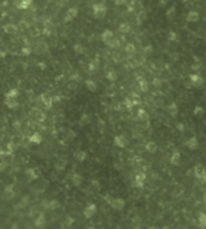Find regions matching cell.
<instances>
[{
    "mask_svg": "<svg viewBox=\"0 0 206 229\" xmlns=\"http://www.w3.org/2000/svg\"><path fill=\"white\" fill-rule=\"evenodd\" d=\"M194 176L203 184H206V169L203 165H195L194 167Z\"/></svg>",
    "mask_w": 206,
    "mask_h": 229,
    "instance_id": "obj_1",
    "label": "cell"
},
{
    "mask_svg": "<svg viewBox=\"0 0 206 229\" xmlns=\"http://www.w3.org/2000/svg\"><path fill=\"white\" fill-rule=\"evenodd\" d=\"M113 143H115L116 146L123 149V148H125L129 144V140H128L127 136H124V135H117V136L113 138Z\"/></svg>",
    "mask_w": 206,
    "mask_h": 229,
    "instance_id": "obj_2",
    "label": "cell"
},
{
    "mask_svg": "<svg viewBox=\"0 0 206 229\" xmlns=\"http://www.w3.org/2000/svg\"><path fill=\"white\" fill-rule=\"evenodd\" d=\"M109 204H110L112 208L115 209V210H123L125 206V201L123 198H112L110 201H109Z\"/></svg>",
    "mask_w": 206,
    "mask_h": 229,
    "instance_id": "obj_3",
    "label": "cell"
},
{
    "mask_svg": "<svg viewBox=\"0 0 206 229\" xmlns=\"http://www.w3.org/2000/svg\"><path fill=\"white\" fill-rule=\"evenodd\" d=\"M189 82H191L192 85L195 86V88H200V86L204 84V79H203V77H200V76L197 74V73H192V74H189Z\"/></svg>",
    "mask_w": 206,
    "mask_h": 229,
    "instance_id": "obj_4",
    "label": "cell"
},
{
    "mask_svg": "<svg viewBox=\"0 0 206 229\" xmlns=\"http://www.w3.org/2000/svg\"><path fill=\"white\" fill-rule=\"evenodd\" d=\"M184 145H186V148H187V149H189V150H192V151L197 150V149H198V146H199L198 138H197L195 136L191 137L189 139H187V142H186Z\"/></svg>",
    "mask_w": 206,
    "mask_h": 229,
    "instance_id": "obj_5",
    "label": "cell"
},
{
    "mask_svg": "<svg viewBox=\"0 0 206 229\" xmlns=\"http://www.w3.org/2000/svg\"><path fill=\"white\" fill-rule=\"evenodd\" d=\"M145 180H146V175L144 173H138L135 175V179H134V186L135 187H144L145 186Z\"/></svg>",
    "mask_w": 206,
    "mask_h": 229,
    "instance_id": "obj_6",
    "label": "cell"
},
{
    "mask_svg": "<svg viewBox=\"0 0 206 229\" xmlns=\"http://www.w3.org/2000/svg\"><path fill=\"white\" fill-rule=\"evenodd\" d=\"M181 158H182V156H181V152H178V151H174V152L171 154L170 158H169L170 165H178L180 163H181Z\"/></svg>",
    "mask_w": 206,
    "mask_h": 229,
    "instance_id": "obj_7",
    "label": "cell"
},
{
    "mask_svg": "<svg viewBox=\"0 0 206 229\" xmlns=\"http://www.w3.org/2000/svg\"><path fill=\"white\" fill-rule=\"evenodd\" d=\"M96 212V205L95 204H93V203H90V204H88L87 206H86V209H84V216L87 217V218H90V217H93V216L95 215Z\"/></svg>",
    "mask_w": 206,
    "mask_h": 229,
    "instance_id": "obj_8",
    "label": "cell"
},
{
    "mask_svg": "<svg viewBox=\"0 0 206 229\" xmlns=\"http://www.w3.org/2000/svg\"><path fill=\"white\" fill-rule=\"evenodd\" d=\"M93 10H94L95 17H98V18L104 17V14L106 12V7L104 6V5H101V4H96V5H94V6H93Z\"/></svg>",
    "mask_w": 206,
    "mask_h": 229,
    "instance_id": "obj_9",
    "label": "cell"
},
{
    "mask_svg": "<svg viewBox=\"0 0 206 229\" xmlns=\"http://www.w3.org/2000/svg\"><path fill=\"white\" fill-rule=\"evenodd\" d=\"M138 83H139V88H140V90L142 93H147L148 90H149V86H148V82L146 80L145 78H138Z\"/></svg>",
    "mask_w": 206,
    "mask_h": 229,
    "instance_id": "obj_10",
    "label": "cell"
},
{
    "mask_svg": "<svg viewBox=\"0 0 206 229\" xmlns=\"http://www.w3.org/2000/svg\"><path fill=\"white\" fill-rule=\"evenodd\" d=\"M145 149H146V151H148L149 154H154V152H157V150H158V145H157L155 142H153V140H149V142H147L146 145H145Z\"/></svg>",
    "mask_w": 206,
    "mask_h": 229,
    "instance_id": "obj_11",
    "label": "cell"
},
{
    "mask_svg": "<svg viewBox=\"0 0 206 229\" xmlns=\"http://www.w3.org/2000/svg\"><path fill=\"white\" fill-rule=\"evenodd\" d=\"M138 120H140V121H146L148 120V113L146 109H144V108H139L138 109Z\"/></svg>",
    "mask_w": 206,
    "mask_h": 229,
    "instance_id": "obj_12",
    "label": "cell"
},
{
    "mask_svg": "<svg viewBox=\"0 0 206 229\" xmlns=\"http://www.w3.org/2000/svg\"><path fill=\"white\" fill-rule=\"evenodd\" d=\"M166 110H168V113H169L171 116H176L178 114V107H177V104L175 102H171L169 106L166 107Z\"/></svg>",
    "mask_w": 206,
    "mask_h": 229,
    "instance_id": "obj_13",
    "label": "cell"
},
{
    "mask_svg": "<svg viewBox=\"0 0 206 229\" xmlns=\"http://www.w3.org/2000/svg\"><path fill=\"white\" fill-rule=\"evenodd\" d=\"M112 38H113V33H112L111 30L106 29L105 31H103V34H101V40H103V42H105V43L110 42Z\"/></svg>",
    "mask_w": 206,
    "mask_h": 229,
    "instance_id": "obj_14",
    "label": "cell"
},
{
    "mask_svg": "<svg viewBox=\"0 0 206 229\" xmlns=\"http://www.w3.org/2000/svg\"><path fill=\"white\" fill-rule=\"evenodd\" d=\"M193 114L195 115L197 118H203L204 114H205V108L203 107V106H200V104L195 106L194 109H193Z\"/></svg>",
    "mask_w": 206,
    "mask_h": 229,
    "instance_id": "obj_15",
    "label": "cell"
},
{
    "mask_svg": "<svg viewBox=\"0 0 206 229\" xmlns=\"http://www.w3.org/2000/svg\"><path fill=\"white\" fill-rule=\"evenodd\" d=\"M84 84H86V88L88 89L89 91H92V93L96 91V89H98V85H96V83L94 82V80H92V79H87Z\"/></svg>",
    "mask_w": 206,
    "mask_h": 229,
    "instance_id": "obj_16",
    "label": "cell"
},
{
    "mask_svg": "<svg viewBox=\"0 0 206 229\" xmlns=\"http://www.w3.org/2000/svg\"><path fill=\"white\" fill-rule=\"evenodd\" d=\"M5 104L10 109H15L18 106V101H17V99H5Z\"/></svg>",
    "mask_w": 206,
    "mask_h": 229,
    "instance_id": "obj_17",
    "label": "cell"
},
{
    "mask_svg": "<svg viewBox=\"0 0 206 229\" xmlns=\"http://www.w3.org/2000/svg\"><path fill=\"white\" fill-rule=\"evenodd\" d=\"M18 95H19L18 89H10L8 93L5 94V99H17Z\"/></svg>",
    "mask_w": 206,
    "mask_h": 229,
    "instance_id": "obj_18",
    "label": "cell"
},
{
    "mask_svg": "<svg viewBox=\"0 0 206 229\" xmlns=\"http://www.w3.org/2000/svg\"><path fill=\"white\" fill-rule=\"evenodd\" d=\"M71 181H73V184H74L75 186H80L82 184V181H83V178H82L79 173H75L74 175H73V178H71Z\"/></svg>",
    "mask_w": 206,
    "mask_h": 229,
    "instance_id": "obj_19",
    "label": "cell"
},
{
    "mask_svg": "<svg viewBox=\"0 0 206 229\" xmlns=\"http://www.w3.org/2000/svg\"><path fill=\"white\" fill-rule=\"evenodd\" d=\"M198 224L201 228H206V214L200 212L198 215Z\"/></svg>",
    "mask_w": 206,
    "mask_h": 229,
    "instance_id": "obj_20",
    "label": "cell"
},
{
    "mask_svg": "<svg viewBox=\"0 0 206 229\" xmlns=\"http://www.w3.org/2000/svg\"><path fill=\"white\" fill-rule=\"evenodd\" d=\"M90 120H92V119H90V116H89L88 114H86V113H84V114H82L81 116H80V125H81V126L89 125V124H90Z\"/></svg>",
    "mask_w": 206,
    "mask_h": 229,
    "instance_id": "obj_21",
    "label": "cell"
},
{
    "mask_svg": "<svg viewBox=\"0 0 206 229\" xmlns=\"http://www.w3.org/2000/svg\"><path fill=\"white\" fill-rule=\"evenodd\" d=\"M75 157H76V160H77L79 162H84V161L87 160V154H86V151L80 150V151H77V152H76Z\"/></svg>",
    "mask_w": 206,
    "mask_h": 229,
    "instance_id": "obj_22",
    "label": "cell"
},
{
    "mask_svg": "<svg viewBox=\"0 0 206 229\" xmlns=\"http://www.w3.org/2000/svg\"><path fill=\"white\" fill-rule=\"evenodd\" d=\"M76 16H77V10H76V8H70L65 16V21H68V22L73 21Z\"/></svg>",
    "mask_w": 206,
    "mask_h": 229,
    "instance_id": "obj_23",
    "label": "cell"
},
{
    "mask_svg": "<svg viewBox=\"0 0 206 229\" xmlns=\"http://www.w3.org/2000/svg\"><path fill=\"white\" fill-rule=\"evenodd\" d=\"M106 78H107L109 82H116V80L118 79L117 72L113 71V70H111V71H109L107 73H106Z\"/></svg>",
    "mask_w": 206,
    "mask_h": 229,
    "instance_id": "obj_24",
    "label": "cell"
},
{
    "mask_svg": "<svg viewBox=\"0 0 206 229\" xmlns=\"http://www.w3.org/2000/svg\"><path fill=\"white\" fill-rule=\"evenodd\" d=\"M27 175H28L31 180H35V179H37V176H39V170L35 169V168H29V169L27 170Z\"/></svg>",
    "mask_w": 206,
    "mask_h": 229,
    "instance_id": "obj_25",
    "label": "cell"
},
{
    "mask_svg": "<svg viewBox=\"0 0 206 229\" xmlns=\"http://www.w3.org/2000/svg\"><path fill=\"white\" fill-rule=\"evenodd\" d=\"M29 140L34 144H40L42 142V137H41V135H39V133H34L33 136H30Z\"/></svg>",
    "mask_w": 206,
    "mask_h": 229,
    "instance_id": "obj_26",
    "label": "cell"
},
{
    "mask_svg": "<svg viewBox=\"0 0 206 229\" xmlns=\"http://www.w3.org/2000/svg\"><path fill=\"white\" fill-rule=\"evenodd\" d=\"M187 21L188 22H197L199 21V13L198 12H195V11H192L188 13L187 16Z\"/></svg>",
    "mask_w": 206,
    "mask_h": 229,
    "instance_id": "obj_27",
    "label": "cell"
},
{
    "mask_svg": "<svg viewBox=\"0 0 206 229\" xmlns=\"http://www.w3.org/2000/svg\"><path fill=\"white\" fill-rule=\"evenodd\" d=\"M41 101L44 102V104L46 107H51L52 106V97L51 96H48V95H42L41 96Z\"/></svg>",
    "mask_w": 206,
    "mask_h": 229,
    "instance_id": "obj_28",
    "label": "cell"
},
{
    "mask_svg": "<svg viewBox=\"0 0 206 229\" xmlns=\"http://www.w3.org/2000/svg\"><path fill=\"white\" fill-rule=\"evenodd\" d=\"M124 50H125V53H128V54H133V53H135L136 48H135L134 43H127Z\"/></svg>",
    "mask_w": 206,
    "mask_h": 229,
    "instance_id": "obj_29",
    "label": "cell"
},
{
    "mask_svg": "<svg viewBox=\"0 0 206 229\" xmlns=\"http://www.w3.org/2000/svg\"><path fill=\"white\" fill-rule=\"evenodd\" d=\"M33 3V0H21V3L18 4V7L19 8H28V7L30 6V4Z\"/></svg>",
    "mask_w": 206,
    "mask_h": 229,
    "instance_id": "obj_30",
    "label": "cell"
},
{
    "mask_svg": "<svg viewBox=\"0 0 206 229\" xmlns=\"http://www.w3.org/2000/svg\"><path fill=\"white\" fill-rule=\"evenodd\" d=\"M106 44H107V46H110L111 48H117V47L121 46V42H119L118 40H116V38H112L110 42H107Z\"/></svg>",
    "mask_w": 206,
    "mask_h": 229,
    "instance_id": "obj_31",
    "label": "cell"
},
{
    "mask_svg": "<svg viewBox=\"0 0 206 229\" xmlns=\"http://www.w3.org/2000/svg\"><path fill=\"white\" fill-rule=\"evenodd\" d=\"M74 50L76 53H79V54H83L84 53V48H83V46H81V44H75Z\"/></svg>",
    "mask_w": 206,
    "mask_h": 229,
    "instance_id": "obj_32",
    "label": "cell"
},
{
    "mask_svg": "<svg viewBox=\"0 0 206 229\" xmlns=\"http://www.w3.org/2000/svg\"><path fill=\"white\" fill-rule=\"evenodd\" d=\"M5 33H8V34H15L16 33V28L14 27V25H6L5 27Z\"/></svg>",
    "mask_w": 206,
    "mask_h": 229,
    "instance_id": "obj_33",
    "label": "cell"
},
{
    "mask_svg": "<svg viewBox=\"0 0 206 229\" xmlns=\"http://www.w3.org/2000/svg\"><path fill=\"white\" fill-rule=\"evenodd\" d=\"M88 67H89V71H95L96 69H98V61H95V60H94V61H90V63H89V65H88Z\"/></svg>",
    "mask_w": 206,
    "mask_h": 229,
    "instance_id": "obj_34",
    "label": "cell"
},
{
    "mask_svg": "<svg viewBox=\"0 0 206 229\" xmlns=\"http://www.w3.org/2000/svg\"><path fill=\"white\" fill-rule=\"evenodd\" d=\"M200 66H201V61H200L199 59H197V58H194V65L192 66V69H193V70H199Z\"/></svg>",
    "mask_w": 206,
    "mask_h": 229,
    "instance_id": "obj_35",
    "label": "cell"
},
{
    "mask_svg": "<svg viewBox=\"0 0 206 229\" xmlns=\"http://www.w3.org/2000/svg\"><path fill=\"white\" fill-rule=\"evenodd\" d=\"M168 38H169L170 41H177L178 36H177L176 33H174V31H170L169 34H168Z\"/></svg>",
    "mask_w": 206,
    "mask_h": 229,
    "instance_id": "obj_36",
    "label": "cell"
},
{
    "mask_svg": "<svg viewBox=\"0 0 206 229\" xmlns=\"http://www.w3.org/2000/svg\"><path fill=\"white\" fill-rule=\"evenodd\" d=\"M152 85L155 86V88L162 86V79H159V78H157V77H155V78L152 80Z\"/></svg>",
    "mask_w": 206,
    "mask_h": 229,
    "instance_id": "obj_37",
    "label": "cell"
},
{
    "mask_svg": "<svg viewBox=\"0 0 206 229\" xmlns=\"http://www.w3.org/2000/svg\"><path fill=\"white\" fill-rule=\"evenodd\" d=\"M119 30H121L122 33H124V34H127V33H129V30H130V28H129V25H128V24H122V25L119 27Z\"/></svg>",
    "mask_w": 206,
    "mask_h": 229,
    "instance_id": "obj_38",
    "label": "cell"
},
{
    "mask_svg": "<svg viewBox=\"0 0 206 229\" xmlns=\"http://www.w3.org/2000/svg\"><path fill=\"white\" fill-rule=\"evenodd\" d=\"M45 224V218L44 216L41 215L40 217H39V220H36V226H39V227H42Z\"/></svg>",
    "mask_w": 206,
    "mask_h": 229,
    "instance_id": "obj_39",
    "label": "cell"
},
{
    "mask_svg": "<svg viewBox=\"0 0 206 229\" xmlns=\"http://www.w3.org/2000/svg\"><path fill=\"white\" fill-rule=\"evenodd\" d=\"M5 196H6V197H12V196H14V191H12L11 187H6V188H5Z\"/></svg>",
    "mask_w": 206,
    "mask_h": 229,
    "instance_id": "obj_40",
    "label": "cell"
},
{
    "mask_svg": "<svg viewBox=\"0 0 206 229\" xmlns=\"http://www.w3.org/2000/svg\"><path fill=\"white\" fill-rule=\"evenodd\" d=\"M65 161H63V160H62V161H59L58 162V165H56V167H57V168H58V169H63V168H64V167H65Z\"/></svg>",
    "mask_w": 206,
    "mask_h": 229,
    "instance_id": "obj_41",
    "label": "cell"
},
{
    "mask_svg": "<svg viewBox=\"0 0 206 229\" xmlns=\"http://www.w3.org/2000/svg\"><path fill=\"white\" fill-rule=\"evenodd\" d=\"M22 52H23V54L28 55V54H30L31 49H30V47H24V48H22Z\"/></svg>",
    "mask_w": 206,
    "mask_h": 229,
    "instance_id": "obj_42",
    "label": "cell"
},
{
    "mask_svg": "<svg viewBox=\"0 0 206 229\" xmlns=\"http://www.w3.org/2000/svg\"><path fill=\"white\" fill-rule=\"evenodd\" d=\"M145 53H146V54H147V53H151V52H152V46H146V47H145Z\"/></svg>",
    "mask_w": 206,
    "mask_h": 229,
    "instance_id": "obj_43",
    "label": "cell"
},
{
    "mask_svg": "<svg viewBox=\"0 0 206 229\" xmlns=\"http://www.w3.org/2000/svg\"><path fill=\"white\" fill-rule=\"evenodd\" d=\"M176 129L180 130V131H183V129H184L183 124H182V122H178V124H177V126H176Z\"/></svg>",
    "mask_w": 206,
    "mask_h": 229,
    "instance_id": "obj_44",
    "label": "cell"
},
{
    "mask_svg": "<svg viewBox=\"0 0 206 229\" xmlns=\"http://www.w3.org/2000/svg\"><path fill=\"white\" fill-rule=\"evenodd\" d=\"M116 4L117 5H122V4H124V0H116Z\"/></svg>",
    "mask_w": 206,
    "mask_h": 229,
    "instance_id": "obj_45",
    "label": "cell"
},
{
    "mask_svg": "<svg viewBox=\"0 0 206 229\" xmlns=\"http://www.w3.org/2000/svg\"><path fill=\"white\" fill-rule=\"evenodd\" d=\"M133 229H140V227H134Z\"/></svg>",
    "mask_w": 206,
    "mask_h": 229,
    "instance_id": "obj_46",
    "label": "cell"
}]
</instances>
